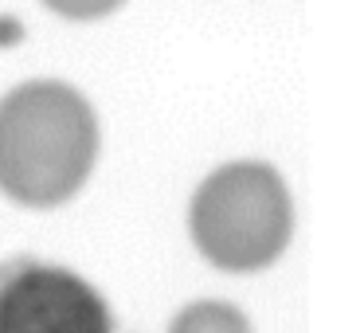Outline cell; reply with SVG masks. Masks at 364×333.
I'll list each match as a JSON object with an SVG mask.
<instances>
[{
	"label": "cell",
	"mask_w": 364,
	"mask_h": 333,
	"mask_svg": "<svg viewBox=\"0 0 364 333\" xmlns=\"http://www.w3.org/2000/svg\"><path fill=\"white\" fill-rule=\"evenodd\" d=\"M294 208L282 176L259 161H235L192 196V239L220 270H262L286 251Z\"/></svg>",
	"instance_id": "2"
},
{
	"label": "cell",
	"mask_w": 364,
	"mask_h": 333,
	"mask_svg": "<svg viewBox=\"0 0 364 333\" xmlns=\"http://www.w3.org/2000/svg\"><path fill=\"white\" fill-rule=\"evenodd\" d=\"M168 333H251V325L228 302H192L188 310L176 314Z\"/></svg>",
	"instance_id": "4"
},
{
	"label": "cell",
	"mask_w": 364,
	"mask_h": 333,
	"mask_svg": "<svg viewBox=\"0 0 364 333\" xmlns=\"http://www.w3.org/2000/svg\"><path fill=\"white\" fill-rule=\"evenodd\" d=\"M43 4L67 20H98V16H110L114 9H122L126 0H43Z\"/></svg>",
	"instance_id": "5"
},
{
	"label": "cell",
	"mask_w": 364,
	"mask_h": 333,
	"mask_svg": "<svg viewBox=\"0 0 364 333\" xmlns=\"http://www.w3.org/2000/svg\"><path fill=\"white\" fill-rule=\"evenodd\" d=\"M0 333H114V314L75 270L20 255L0 263Z\"/></svg>",
	"instance_id": "3"
},
{
	"label": "cell",
	"mask_w": 364,
	"mask_h": 333,
	"mask_svg": "<svg viewBox=\"0 0 364 333\" xmlns=\"http://www.w3.org/2000/svg\"><path fill=\"white\" fill-rule=\"evenodd\" d=\"M98 157L90 102L67 83H24L0 98V189L28 208L71 200Z\"/></svg>",
	"instance_id": "1"
}]
</instances>
